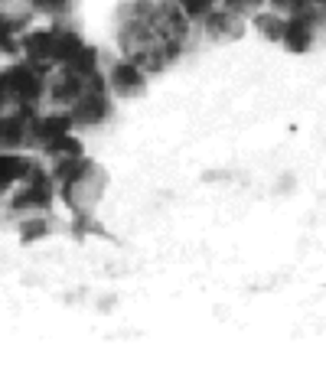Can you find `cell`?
Returning <instances> with one entry per match:
<instances>
[{"mask_svg":"<svg viewBox=\"0 0 326 365\" xmlns=\"http://www.w3.org/2000/svg\"><path fill=\"white\" fill-rule=\"evenodd\" d=\"M66 68L76 72V76H82V78H88L91 72H98V49H95V46H82Z\"/></svg>","mask_w":326,"mask_h":365,"instance_id":"obj_9","label":"cell"},{"mask_svg":"<svg viewBox=\"0 0 326 365\" xmlns=\"http://www.w3.org/2000/svg\"><path fill=\"white\" fill-rule=\"evenodd\" d=\"M10 30H16V26L0 14V46H4V49H14V43H10Z\"/></svg>","mask_w":326,"mask_h":365,"instance_id":"obj_16","label":"cell"},{"mask_svg":"<svg viewBox=\"0 0 326 365\" xmlns=\"http://www.w3.org/2000/svg\"><path fill=\"white\" fill-rule=\"evenodd\" d=\"M261 7V0H225V10L228 14H255Z\"/></svg>","mask_w":326,"mask_h":365,"instance_id":"obj_15","label":"cell"},{"mask_svg":"<svg viewBox=\"0 0 326 365\" xmlns=\"http://www.w3.org/2000/svg\"><path fill=\"white\" fill-rule=\"evenodd\" d=\"M255 26L265 39H281L284 33V20L277 14H255Z\"/></svg>","mask_w":326,"mask_h":365,"instance_id":"obj_12","label":"cell"},{"mask_svg":"<svg viewBox=\"0 0 326 365\" xmlns=\"http://www.w3.org/2000/svg\"><path fill=\"white\" fill-rule=\"evenodd\" d=\"M46 153H49V157H56V160H62V157H82V144H78L72 134H62V137H56V140H49V144H46Z\"/></svg>","mask_w":326,"mask_h":365,"instance_id":"obj_11","label":"cell"},{"mask_svg":"<svg viewBox=\"0 0 326 365\" xmlns=\"http://www.w3.org/2000/svg\"><path fill=\"white\" fill-rule=\"evenodd\" d=\"M82 39L76 36V33H59L56 30V49H53V62H62V66H68L72 62V56L82 49Z\"/></svg>","mask_w":326,"mask_h":365,"instance_id":"obj_10","label":"cell"},{"mask_svg":"<svg viewBox=\"0 0 326 365\" xmlns=\"http://www.w3.org/2000/svg\"><path fill=\"white\" fill-rule=\"evenodd\" d=\"M281 43L287 46L290 53H307V49H310L313 46V10L310 7H304L300 14L284 20Z\"/></svg>","mask_w":326,"mask_h":365,"instance_id":"obj_2","label":"cell"},{"mask_svg":"<svg viewBox=\"0 0 326 365\" xmlns=\"http://www.w3.org/2000/svg\"><path fill=\"white\" fill-rule=\"evenodd\" d=\"M108 88L118 91L121 98H134V95H144L147 78L134 62H118V66L111 68V76H108Z\"/></svg>","mask_w":326,"mask_h":365,"instance_id":"obj_3","label":"cell"},{"mask_svg":"<svg viewBox=\"0 0 326 365\" xmlns=\"http://www.w3.org/2000/svg\"><path fill=\"white\" fill-rule=\"evenodd\" d=\"M49 199H53V186H49V180L33 170L26 190L14 199V209H43V205H49Z\"/></svg>","mask_w":326,"mask_h":365,"instance_id":"obj_5","label":"cell"},{"mask_svg":"<svg viewBox=\"0 0 326 365\" xmlns=\"http://www.w3.org/2000/svg\"><path fill=\"white\" fill-rule=\"evenodd\" d=\"M186 16H209L215 7V0H176Z\"/></svg>","mask_w":326,"mask_h":365,"instance_id":"obj_14","label":"cell"},{"mask_svg":"<svg viewBox=\"0 0 326 365\" xmlns=\"http://www.w3.org/2000/svg\"><path fill=\"white\" fill-rule=\"evenodd\" d=\"M323 20H326V4H323Z\"/></svg>","mask_w":326,"mask_h":365,"instance_id":"obj_19","label":"cell"},{"mask_svg":"<svg viewBox=\"0 0 326 365\" xmlns=\"http://www.w3.org/2000/svg\"><path fill=\"white\" fill-rule=\"evenodd\" d=\"M53 49H56V30H43V33L23 36V53L33 59V66L43 59H53Z\"/></svg>","mask_w":326,"mask_h":365,"instance_id":"obj_6","label":"cell"},{"mask_svg":"<svg viewBox=\"0 0 326 365\" xmlns=\"http://www.w3.org/2000/svg\"><path fill=\"white\" fill-rule=\"evenodd\" d=\"M33 173V167L16 153H0V192H7L10 182L26 180Z\"/></svg>","mask_w":326,"mask_h":365,"instance_id":"obj_7","label":"cell"},{"mask_svg":"<svg viewBox=\"0 0 326 365\" xmlns=\"http://www.w3.org/2000/svg\"><path fill=\"white\" fill-rule=\"evenodd\" d=\"M0 88L4 95L23 101V105H33V101L43 95V78H39L36 66H14L0 76Z\"/></svg>","mask_w":326,"mask_h":365,"instance_id":"obj_1","label":"cell"},{"mask_svg":"<svg viewBox=\"0 0 326 365\" xmlns=\"http://www.w3.org/2000/svg\"><path fill=\"white\" fill-rule=\"evenodd\" d=\"M46 222L43 219H30V222H23L20 225V238H23V245H30V242H39V238H46Z\"/></svg>","mask_w":326,"mask_h":365,"instance_id":"obj_13","label":"cell"},{"mask_svg":"<svg viewBox=\"0 0 326 365\" xmlns=\"http://www.w3.org/2000/svg\"><path fill=\"white\" fill-rule=\"evenodd\" d=\"M108 111H111V105H108V98L101 95V91H85L82 98L76 101V108H72V121L101 124L108 118Z\"/></svg>","mask_w":326,"mask_h":365,"instance_id":"obj_4","label":"cell"},{"mask_svg":"<svg viewBox=\"0 0 326 365\" xmlns=\"http://www.w3.org/2000/svg\"><path fill=\"white\" fill-rule=\"evenodd\" d=\"M209 36L213 39H232V36H238V20H235V14H228V10H222V14H209Z\"/></svg>","mask_w":326,"mask_h":365,"instance_id":"obj_8","label":"cell"},{"mask_svg":"<svg viewBox=\"0 0 326 365\" xmlns=\"http://www.w3.org/2000/svg\"><path fill=\"white\" fill-rule=\"evenodd\" d=\"M304 7H320V4H326V0H300Z\"/></svg>","mask_w":326,"mask_h":365,"instance_id":"obj_18","label":"cell"},{"mask_svg":"<svg viewBox=\"0 0 326 365\" xmlns=\"http://www.w3.org/2000/svg\"><path fill=\"white\" fill-rule=\"evenodd\" d=\"M68 0H36V7H46V10H59V7H66Z\"/></svg>","mask_w":326,"mask_h":365,"instance_id":"obj_17","label":"cell"}]
</instances>
